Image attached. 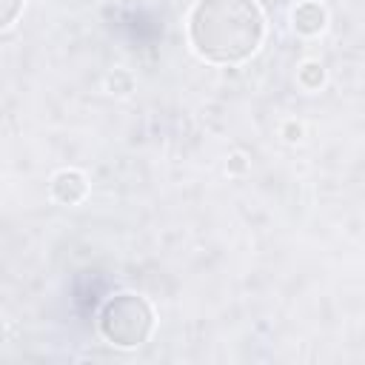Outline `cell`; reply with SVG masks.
Listing matches in <instances>:
<instances>
[{
	"instance_id": "8992f818",
	"label": "cell",
	"mask_w": 365,
	"mask_h": 365,
	"mask_svg": "<svg viewBox=\"0 0 365 365\" xmlns=\"http://www.w3.org/2000/svg\"><path fill=\"white\" fill-rule=\"evenodd\" d=\"M106 88H108L111 94H117V97L131 94V91H134V77H131V71H125V68H114V71L106 77Z\"/></svg>"
},
{
	"instance_id": "5b68a950",
	"label": "cell",
	"mask_w": 365,
	"mask_h": 365,
	"mask_svg": "<svg viewBox=\"0 0 365 365\" xmlns=\"http://www.w3.org/2000/svg\"><path fill=\"white\" fill-rule=\"evenodd\" d=\"M297 83H299L302 88H308V91L322 88V83H325V66L317 63V60H305V63L297 68Z\"/></svg>"
},
{
	"instance_id": "9c48e42d",
	"label": "cell",
	"mask_w": 365,
	"mask_h": 365,
	"mask_svg": "<svg viewBox=\"0 0 365 365\" xmlns=\"http://www.w3.org/2000/svg\"><path fill=\"white\" fill-rule=\"evenodd\" d=\"M282 137H285L288 143H297V140H302V125H299L297 120H288V123H282Z\"/></svg>"
},
{
	"instance_id": "ba28073f",
	"label": "cell",
	"mask_w": 365,
	"mask_h": 365,
	"mask_svg": "<svg viewBox=\"0 0 365 365\" xmlns=\"http://www.w3.org/2000/svg\"><path fill=\"white\" fill-rule=\"evenodd\" d=\"M225 168H228V174H234V177H242V174L248 171V157H245L242 151H234V154L228 157Z\"/></svg>"
},
{
	"instance_id": "52a82bcc",
	"label": "cell",
	"mask_w": 365,
	"mask_h": 365,
	"mask_svg": "<svg viewBox=\"0 0 365 365\" xmlns=\"http://www.w3.org/2000/svg\"><path fill=\"white\" fill-rule=\"evenodd\" d=\"M23 3L26 0H0V31L17 20V14L23 11Z\"/></svg>"
},
{
	"instance_id": "6da1fadb",
	"label": "cell",
	"mask_w": 365,
	"mask_h": 365,
	"mask_svg": "<svg viewBox=\"0 0 365 365\" xmlns=\"http://www.w3.org/2000/svg\"><path fill=\"white\" fill-rule=\"evenodd\" d=\"M262 37L265 17L254 0H197L188 14V40L208 63H242Z\"/></svg>"
},
{
	"instance_id": "7a4b0ae2",
	"label": "cell",
	"mask_w": 365,
	"mask_h": 365,
	"mask_svg": "<svg viewBox=\"0 0 365 365\" xmlns=\"http://www.w3.org/2000/svg\"><path fill=\"white\" fill-rule=\"evenodd\" d=\"M154 331V311L140 294H117L100 311V334L117 348H137Z\"/></svg>"
},
{
	"instance_id": "277c9868",
	"label": "cell",
	"mask_w": 365,
	"mask_h": 365,
	"mask_svg": "<svg viewBox=\"0 0 365 365\" xmlns=\"http://www.w3.org/2000/svg\"><path fill=\"white\" fill-rule=\"evenodd\" d=\"M291 26H294V31L302 34V37H317V34H322L325 26H328V11H325V6L317 3V0H302V3L291 11Z\"/></svg>"
},
{
	"instance_id": "3957f363",
	"label": "cell",
	"mask_w": 365,
	"mask_h": 365,
	"mask_svg": "<svg viewBox=\"0 0 365 365\" xmlns=\"http://www.w3.org/2000/svg\"><path fill=\"white\" fill-rule=\"evenodd\" d=\"M48 191H51L54 202H60V205H77V202H83L88 197V180L77 168H60L51 177Z\"/></svg>"
}]
</instances>
